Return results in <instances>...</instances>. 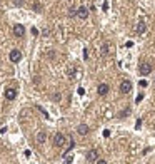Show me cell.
<instances>
[{
	"label": "cell",
	"mask_w": 155,
	"mask_h": 164,
	"mask_svg": "<svg viewBox=\"0 0 155 164\" xmlns=\"http://www.w3.org/2000/svg\"><path fill=\"white\" fill-rule=\"evenodd\" d=\"M147 30V25H145L144 22H139V25H137V34H144Z\"/></svg>",
	"instance_id": "7c38bea8"
},
{
	"label": "cell",
	"mask_w": 155,
	"mask_h": 164,
	"mask_svg": "<svg viewBox=\"0 0 155 164\" xmlns=\"http://www.w3.org/2000/svg\"><path fill=\"white\" fill-rule=\"evenodd\" d=\"M142 99H144V94H139V96H137V102H140Z\"/></svg>",
	"instance_id": "ac0fdd59"
},
{
	"label": "cell",
	"mask_w": 155,
	"mask_h": 164,
	"mask_svg": "<svg viewBox=\"0 0 155 164\" xmlns=\"http://www.w3.org/2000/svg\"><path fill=\"white\" fill-rule=\"evenodd\" d=\"M100 50H102V54H107V52H109V44H107V42H103V45L100 47Z\"/></svg>",
	"instance_id": "5bb4252c"
},
{
	"label": "cell",
	"mask_w": 155,
	"mask_h": 164,
	"mask_svg": "<svg viewBox=\"0 0 155 164\" xmlns=\"http://www.w3.org/2000/svg\"><path fill=\"white\" fill-rule=\"evenodd\" d=\"M130 91H132V84H130L129 81H122V84H120V92H122V94H129Z\"/></svg>",
	"instance_id": "3957f363"
},
{
	"label": "cell",
	"mask_w": 155,
	"mask_h": 164,
	"mask_svg": "<svg viewBox=\"0 0 155 164\" xmlns=\"http://www.w3.org/2000/svg\"><path fill=\"white\" fill-rule=\"evenodd\" d=\"M9 57H10V60H12V62H18V60L22 59V52H20V50H17V49H14V50L10 52V55H9Z\"/></svg>",
	"instance_id": "8992f818"
},
{
	"label": "cell",
	"mask_w": 155,
	"mask_h": 164,
	"mask_svg": "<svg viewBox=\"0 0 155 164\" xmlns=\"http://www.w3.org/2000/svg\"><path fill=\"white\" fill-rule=\"evenodd\" d=\"M73 146H75V142H73V139L70 137V139H68V146H67V151H65V156H67V154H68V152H70V151H72V149H73Z\"/></svg>",
	"instance_id": "4fadbf2b"
},
{
	"label": "cell",
	"mask_w": 155,
	"mask_h": 164,
	"mask_svg": "<svg viewBox=\"0 0 155 164\" xmlns=\"http://www.w3.org/2000/svg\"><path fill=\"white\" fill-rule=\"evenodd\" d=\"M77 17L78 19H82V20L83 19H87L88 17V9L87 7H78L77 9Z\"/></svg>",
	"instance_id": "5b68a950"
},
{
	"label": "cell",
	"mask_w": 155,
	"mask_h": 164,
	"mask_svg": "<svg viewBox=\"0 0 155 164\" xmlns=\"http://www.w3.org/2000/svg\"><path fill=\"white\" fill-rule=\"evenodd\" d=\"M45 139H47V134L43 132V131H40V132L37 134V141H38V144H43L45 142Z\"/></svg>",
	"instance_id": "8fae6325"
},
{
	"label": "cell",
	"mask_w": 155,
	"mask_h": 164,
	"mask_svg": "<svg viewBox=\"0 0 155 164\" xmlns=\"http://www.w3.org/2000/svg\"><path fill=\"white\" fill-rule=\"evenodd\" d=\"M33 10H35V12H42V5L38 4V2H35V4H33Z\"/></svg>",
	"instance_id": "9a60e30c"
},
{
	"label": "cell",
	"mask_w": 155,
	"mask_h": 164,
	"mask_svg": "<svg viewBox=\"0 0 155 164\" xmlns=\"http://www.w3.org/2000/svg\"><path fill=\"white\" fill-rule=\"evenodd\" d=\"M139 70H140V74H142V76H149L150 72H152V65H150V64H140V67H139Z\"/></svg>",
	"instance_id": "277c9868"
},
{
	"label": "cell",
	"mask_w": 155,
	"mask_h": 164,
	"mask_svg": "<svg viewBox=\"0 0 155 164\" xmlns=\"http://www.w3.org/2000/svg\"><path fill=\"white\" fill-rule=\"evenodd\" d=\"M109 86H107V84H100V86H98V96H107V92H109Z\"/></svg>",
	"instance_id": "9c48e42d"
},
{
	"label": "cell",
	"mask_w": 155,
	"mask_h": 164,
	"mask_svg": "<svg viewBox=\"0 0 155 164\" xmlns=\"http://www.w3.org/2000/svg\"><path fill=\"white\" fill-rule=\"evenodd\" d=\"M97 163H98V164H105L107 161H105V159H97Z\"/></svg>",
	"instance_id": "44dd1931"
},
{
	"label": "cell",
	"mask_w": 155,
	"mask_h": 164,
	"mask_svg": "<svg viewBox=\"0 0 155 164\" xmlns=\"http://www.w3.org/2000/svg\"><path fill=\"white\" fill-rule=\"evenodd\" d=\"M97 158H98V152L95 151V149L88 151V154H87V161H88V163H97Z\"/></svg>",
	"instance_id": "52a82bcc"
},
{
	"label": "cell",
	"mask_w": 155,
	"mask_h": 164,
	"mask_svg": "<svg viewBox=\"0 0 155 164\" xmlns=\"http://www.w3.org/2000/svg\"><path fill=\"white\" fill-rule=\"evenodd\" d=\"M63 142H65V136H63L62 132H57L55 137H53V146H55V147H62Z\"/></svg>",
	"instance_id": "6da1fadb"
},
{
	"label": "cell",
	"mask_w": 155,
	"mask_h": 164,
	"mask_svg": "<svg viewBox=\"0 0 155 164\" xmlns=\"http://www.w3.org/2000/svg\"><path fill=\"white\" fill-rule=\"evenodd\" d=\"M78 94H80V96H83V94H85V91H83V87H78Z\"/></svg>",
	"instance_id": "d6986e66"
},
{
	"label": "cell",
	"mask_w": 155,
	"mask_h": 164,
	"mask_svg": "<svg viewBox=\"0 0 155 164\" xmlns=\"http://www.w3.org/2000/svg\"><path fill=\"white\" fill-rule=\"evenodd\" d=\"M140 87H147V81H140Z\"/></svg>",
	"instance_id": "e0dca14e"
},
{
	"label": "cell",
	"mask_w": 155,
	"mask_h": 164,
	"mask_svg": "<svg viewBox=\"0 0 155 164\" xmlns=\"http://www.w3.org/2000/svg\"><path fill=\"white\" fill-rule=\"evenodd\" d=\"M14 35L15 37H23L25 35V27L22 25V24H17V25L14 27Z\"/></svg>",
	"instance_id": "7a4b0ae2"
},
{
	"label": "cell",
	"mask_w": 155,
	"mask_h": 164,
	"mask_svg": "<svg viewBox=\"0 0 155 164\" xmlns=\"http://www.w3.org/2000/svg\"><path fill=\"white\" fill-rule=\"evenodd\" d=\"M32 34H33V35H38V30H37L35 27H33V29H32Z\"/></svg>",
	"instance_id": "ffe728a7"
},
{
	"label": "cell",
	"mask_w": 155,
	"mask_h": 164,
	"mask_svg": "<svg viewBox=\"0 0 155 164\" xmlns=\"http://www.w3.org/2000/svg\"><path fill=\"white\" fill-rule=\"evenodd\" d=\"M72 161H73V159H72V156H65V163H67V164H70Z\"/></svg>",
	"instance_id": "2e32d148"
},
{
	"label": "cell",
	"mask_w": 155,
	"mask_h": 164,
	"mask_svg": "<svg viewBox=\"0 0 155 164\" xmlns=\"http://www.w3.org/2000/svg\"><path fill=\"white\" fill-rule=\"evenodd\" d=\"M15 97H17V91H15V89H5V99L14 101Z\"/></svg>",
	"instance_id": "ba28073f"
},
{
	"label": "cell",
	"mask_w": 155,
	"mask_h": 164,
	"mask_svg": "<svg viewBox=\"0 0 155 164\" xmlns=\"http://www.w3.org/2000/svg\"><path fill=\"white\" fill-rule=\"evenodd\" d=\"M77 131H78V134H80V136H87V132H88V126H87V124H80Z\"/></svg>",
	"instance_id": "30bf717a"
}]
</instances>
